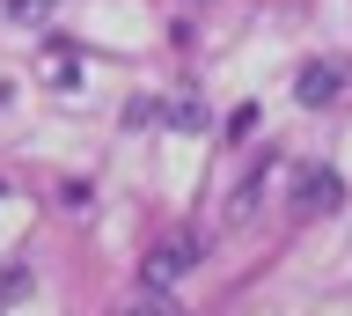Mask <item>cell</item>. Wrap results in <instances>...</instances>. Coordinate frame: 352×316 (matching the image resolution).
<instances>
[{
  "instance_id": "5b68a950",
  "label": "cell",
  "mask_w": 352,
  "mask_h": 316,
  "mask_svg": "<svg viewBox=\"0 0 352 316\" xmlns=\"http://www.w3.org/2000/svg\"><path fill=\"white\" fill-rule=\"evenodd\" d=\"M22 294H30V272H15V280H0V309H8V302H22Z\"/></svg>"
},
{
  "instance_id": "7a4b0ae2",
  "label": "cell",
  "mask_w": 352,
  "mask_h": 316,
  "mask_svg": "<svg viewBox=\"0 0 352 316\" xmlns=\"http://www.w3.org/2000/svg\"><path fill=\"white\" fill-rule=\"evenodd\" d=\"M338 89H345V74L330 67V59H316V67H301V81H294V96H301L308 111H323V103H330Z\"/></svg>"
},
{
  "instance_id": "277c9868",
  "label": "cell",
  "mask_w": 352,
  "mask_h": 316,
  "mask_svg": "<svg viewBox=\"0 0 352 316\" xmlns=\"http://www.w3.org/2000/svg\"><path fill=\"white\" fill-rule=\"evenodd\" d=\"M52 8H59V0H0V23L37 30V23H52Z\"/></svg>"
},
{
  "instance_id": "6da1fadb",
  "label": "cell",
  "mask_w": 352,
  "mask_h": 316,
  "mask_svg": "<svg viewBox=\"0 0 352 316\" xmlns=\"http://www.w3.org/2000/svg\"><path fill=\"white\" fill-rule=\"evenodd\" d=\"M198 250H206L198 235H169V243H154V250H147V272H140V280H147V294H162L169 280H184V272L198 265Z\"/></svg>"
},
{
  "instance_id": "3957f363",
  "label": "cell",
  "mask_w": 352,
  "mask_h": 316,
  "mask_svg": "<svg viewBox=\"0 0 352 316\" xmlns=\"http://www.w3.org/2000/svg\"><path fill=\"white\" fill-rule=\"evenodd\" d=\"M294 206H301V213H330V206H338V177H330V169H308V177L294 184Z\"/></svg>"
}]
</instances>
